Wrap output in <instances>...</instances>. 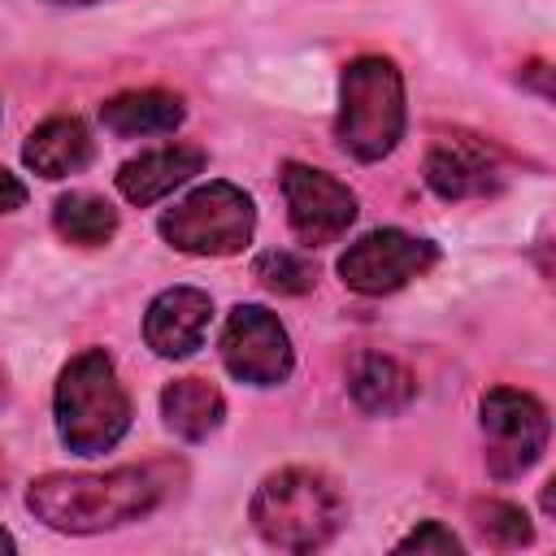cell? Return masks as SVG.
<instances>
[{
	"mask_svg": "<svg viewBox=\"0 0 556 556\" xmlns=\"http://www.w3.org/2000/svg\"><path fill=\"white\" fill-rule=\"evenodd\" d=\"M52 230L74 248H104L117 235V208L96 191H70L52 204Z\"/></svg>",
	"mask_w": 556,
	"mask_h": 556,
	"instance_id": "cell-17",
	"label": "cell"
},
{
	"mask_svg": "<svg viewBox=\"0 0 556 556\" xmlns=\"http://www.w3.org/2000/svg\"><path fill=\"white\" fill-rule=\"evenodd\" d=\"M161 500V465H117L104 473H43L26 486L30 517L56 534H104L148 517Z\"/></svg>",
	"mask_w": 556,
	"mask_h": 556,
	"instance_id": "cell-1",
	"label": "cell"
},
{
	"mask_svg": "<svg viewBox=\"0 0 556 556\" xmlns=\"http://www.w3.org/2000/svg\"><path fill=\"white\" fill-rule=\"evenodd\" d=\"M52 4H100V0H52Z\"/></svg>",
	"mask_w": 556,
	"mask_h": 556,
	"instance_id": "cell-23",
	"label": "cell"
},
{
	"mask_svg": "<svg viewBox=\"0 0 556 556\" xmlns=\"http://www.w3.org/2000/svg\"><path fill=\"white\" fill-rule=\"evenodd\" d=\"M56 439L74 456H104L130 430V395L104 348H87L65 361L52 391Z\"/></svg>",
	"mask_w": 556,
	"mask_h": 556,
	"instance_id": "cell-3",
	"label": "cell"
},
{
	"mask_svg": "<svg viewBox=\"0 0 556 556\" xmlns=\"http://www.w3.org/2000/svg\"><path fill=\"white\" fill-rule=\"evenodd\" d=\"M465 543L443 526V521H421L417 530H408L400 543H395V552H443V556H456Z\"/></svg>",
	"mask_w": 556,
	"mask_h": 556,
	"instance_id": "cell-20",
	"label": "cell"
},
{
	"mask_svg": "<svg viewBox=\"0 0 556 556\" xmlns=\"http://www.w3.org/2000/svg\"><path fill=\"white\" fill-rule=\"evenodd\" d=\"M252 274H256V282L261 287H269V291H278V295H304V291H313V282H317V269H313V261L308 256H300V252H261L256 256V265H252Z\"/></svg>",
	"mask_w": 556,
	"mask_h": 556,
	"instance_id": "cell-19",
	"label": "cell"
},
{
	"mask_svg": "<svg viewBox=\"0 0 556 556\" xmlns=\"http://www.w3.org/2000/svg\"><path fill=\"white\" fill-rule=\"evenodd\" d=\"M421 174H426V187H430L439 200L491 195V191H500V182H504L495 148H486V143H478V139H465V135L439 139V143L426 152Z\"/></svg>",
	"mask_w": 556,
	"mask_h": 556,
	"instance_id": "cell-10",
	"label": "cell"
},
{
	"mask_svg": "<svg viewBox=\"0 0 556 556\" xmlns=\"http://www.w3.org/2000/svg\"><path fill=\"white\" fill-rule=\"evenodd\" d=\"M478 421L486 439V469L491 478L508 482L539 465L547 452V408L517 387H491L478 400Z\"/></svg>",
	"mask_w": 556,
	"mask_h": 556,
	"instance_id": "cell-6",
	"label": "cell"
},
{
	"mask_svg": "<svg viewBox=\"0 0 556 556\" xmlns=\"http://www.w3.org/2000/svg\"><path fill=\"white\" fill-rule=\"evenodd\" d=\"M434 261L439 248L430 239L408 235L400 226H378L365 230L356 243H348V252L339 256V278L356 295H391L413 278H421L426 269H434Z\"/></svg>",
	"mask_w": 556,
	"mask_h": 556,
	"instance_id": "cell-7",
	"label": "cell"
},
{
	"mask_svg": "<svg viewBox=\"0 0 556 556\" xmlns=\"http://www.w3.org/2000/svg\"><path fill=\"white\" fill-rule=\"evenodd\" d=\"M208 321H213L208 291H200V287H165L143 313V343L165 361H182L204 343Z\"/></svg>",
	"mask_w": 556,
	"mask_h": 556,
	"instance_id": "cell-11",
	"label": "cell"
},
{
	"mask_svg": "<svg viewBox=\"0 0 556 556\" xmlns=\"http://www.w3.org/2000/svg\"><path fill=\"white\" fill-rule=\"evenodd\" d=\"M161 239L187 256H235L256 235V204L235 182H200L156 217Z\"/></svg>",
	"mask_w": 556,
	"mask_h": 556,
	"instance_id": "cell-5",
	"label": "cell"
},
{
	"mask_svg": "<svg viewBox=\"0 0 556 556\" xmlns=\"http://www.w3.org/2000/svg\"><path fill=\"white\" fill-rule=\"evenodd\" d=\"M404 78L387 56H356L343 65L339 78V113H334V143L352 161H382L404 139Z\"/></svg>",
	"mask_w": 556,
	"mask_h": 556,
	"instance_id": "cell-4",
	"label": "cell"
},
{
	"mask_svg": "<svg viewBox=\"0 0 556 556\" xmlns=\"http://www.w3.org/2000/svg\"><path fill=\"white\" fill-rule=\"evenodd\" d=\"M278 182H282L291 235L300 243L326 248L339 235H348V226L356 222V195L334 174H326L317 165H304V161H287Z\"/></svg>",
	"mask_w": 556,
	"mask_h": 556,
	"instance_id": "cell-9",
	"label": "cell"
},
{
	"mask_svg": "<svg viewBox=\"0 0 556 556\" xmlns=\"http://www.w3.org/2000/svg\"><path fill=\"white\" fill-rule=\"evenodd\" d=\"M161 417L165 430L178 434L182 443H204L222 426L226 400L208 378H174L161 387Z\"/></svg>",
	"mask_w": 556,
	"mask_h": 556,
	"instance_id": "cell-14",
	"label": "cell"
},
{
	"mask_svg": "<svg viewBox=\"0 0 556 556\" xmlns=\"http://www.w3.org/2000/svg\"><path fill=\"white\" fill-rule=\"evenodd\" d=\"M222 365L243 387H282L295 369V348L278 313L265 304H235L222 326Z\"/></svg>",
	"mask_w": 556,
	"mask_h": 556,
	"instance_id": "cell-8",
	"label": "cell"
},
{
	"mask_svg": "<svg viewBox=\"0 0 556 556\" xmlns=\"http://www.w3.org/2000/svg\"><path fill=\"white\" fill-rule=\"evenodd\" d=\"M91 152H96V143H91L87 126L78 117H65V113L61 117H43L22 143L26 169L39 174V178H52V182L70 178V174H83L91 165Z\"/></svg>",
	"mask_w": 556,
	"mask_h": 556,
	"instance_id": "cell-13",
	"label": "cell"
},
{
	"mask_svg": "<svg viewBox=\"0 0 556 556\" xmlns=\"http://www.w3.org/2000/svg\"><path fill=\"white\" fill-rule=\"evenodd\" d=\"M469 513H473V526L482 530V539L495 547H526L534 539L526 508H517L508 500H478Z\"/></svg>",
	"mask_w": 556,
	"mask_h": 556,
	"instance_id": "cell-18",
	"label": "cell"
},
{
	"mask_svg": "<svg viewBox=\"0 0 556 556\" xmlns=\"http://www.w3.org/2000/svg\"><path fill=\"white\" fill-rule=\"evenodd\" d=\"M187 109L169 91H122L100 104V122L117 139H143V135H174L182 126Z\"/></svg>",
	"mask_w": 556,
	"mask_h": 556,
	"instance_id": "cell-15",
	"label": "cell"
},
{
	"mask_svg": "<svg viewBox=\"0 0 556 556\" xmlns=\"http://www.w3.org/2000/svg\"><path fill=\"white\" fill-rule=\"evenodd\" d=\"M26 204V182L9 169H0V213H17Z\"/></svg>",
	"mask_w": 556,
	"mask_h": 556,
	"instance_id": "cell-21",
	"label": "cell"
},
{
	"mask_svg": "<svg viewBox=\"0 0 556 556\" xmlns=\"http://www.w3.org/2000/svg\"><path fill=\"white\" fill-rule=\"evenodd\" d=\"M200 169H204V152H200L195 143H165V148H152V152L130 156V161L113 174V182H117L122 200L148 208V204H156L161 195H169L174 187L191 182Z\"/></svg>",
	"mask_w": 556,
	"mask_h": 556,
	"instance_id": "cell-12",
	"label": "cell"
},
{
	"mask_svg": "<svg viewBox=\"0 0 556 556\" xmlns=\"http://www.w3.org/2000/svg\"><path fill=\"white\" fill-rule=\"evenodd\" d=\"M0 552H17V539L9 530H0Z\"/></svg>",
	"mask_w": 556,
	"mask_h": 556,
	"instance_id": "cell-22",
	"label": "cell"
},
{
	"mask_svg": "<svg viewBox=\"0 0 556 556\" xmlns=\"http://www.w3.org/2000/svg\"><path fill=\"white\" fill-rule=\"evenodd\" d=\"M348 391H352L356 408H365L374 417H391V413H404L413 404L417 382L395 356L365 352V356H356V365L348 374Z\"/></svg>",
	"mask_w": 556,
	"mask_h": 556,
	"instance_id": "cell-16",
	"label": "cell"
},
{
	"mask_svg": "<svg viewBox=\"0 0 556 556\" xmlns=\"http://www.w3.org/2000/svg\"><path fill=\"white\" fill-rule=\"evenodd\" d=\"M248 521L269 547L304 556L326 547L343 530L348 500L330 473L313 465H282L256 482Z\"/></svg>",
	"mask_w": 556,
	"mask_h": 556,
	"instance_id": "cell-2",
	"label": "cell"
}]
</instances>
